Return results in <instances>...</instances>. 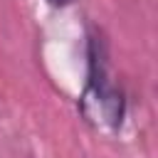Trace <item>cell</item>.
I'll return each mask as SVG.
<instances>
[{
    "label": "cell",
    "instance_id": "1",
    "mask_svg": "<svg viewBox=\"0 0 158 158\" xmlns=\"http://www.w3.org/2000/svg\"><path fill=\"white\" fill-rule=\"evenodd\" d=\"M89 104L96 106L99 121H104L109 126H118L121 111H123L121 91L106 79L104 62L96 54H91V79H89V89H86V96H84V106H89Z\"/></svg>",
    "mask_w": 158,
    "mask_h": 158
},
{
    "label": "cell",
    "instance_id": "2",
    "mask_svg": "<svg viewBox=\"0 0 158 158\" xmlns=\"http://www.w3.org/2000/svg\"><path fill=\"white\" fill-rule=\"evenodd\" d=\"M49 2H52L54 7H64V5H72L74 0H49Z\"/></svg>",
    "mask_w": 158,
    "mask_h": 158
}]
</instances>
